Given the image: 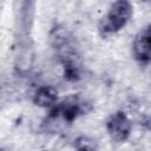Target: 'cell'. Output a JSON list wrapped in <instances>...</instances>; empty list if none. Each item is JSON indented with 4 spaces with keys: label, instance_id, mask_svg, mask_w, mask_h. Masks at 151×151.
<instances>
[{
    "label": "cell",
    "instance_id": "obj_1",
    "mask_svg": "<svg viewBox=\"0 0 151 151\" xmlns=\"http://www.w3.org/2000/svg\"><path fill=\"white\" fill-rule=\"evenodd\" d=\"M131 15V6L129 2L118 1L113 4L100 24L103 33H112L120 29Z\"/></svg>",
    "mask_w": 151,
    "mask_h": 151
},
{
    "label": "cell",
    "instance_id": "obj_2",
    "mask_svg": "<svg viewBox=\"0 0 151 151\" xmlns=\"http://www.w3.org/2000/svg\"><path fill=\"white\" fill-rule=\"evenodd\" d=\"M130 122L125 114L118 112L110 117L107 120V131L111 138L116 142H123L130 133Z\"/></svg>",
    "mask_w": 151,
    "mask_h": 151
},
{
    "label": "cell",
    "instance_id": "obj_3",
    "mask_svg": "<svg viewBox=\"0 0 151 151\" xmlns=\"http://www.w3.org/2000/svg\"><path fill=\"white\" fill-rule=\"evenodd\" d=\"M133 53L140 61H149L150 59V32L144 28L138 33L133 42Z\"/></svg>",
    "mask_w": 151,
    "mask_h": 151
},
{
    "label": "cell",
    "instance_id": "obj_4",
    "mask_svg": "<svg viewBox=\"0 0 151 151\" xmlns=\"http://www.w3.org/2000/svg\"><path fill=\"white\" fill-rule=\"evenodd\" d=\"M35 100L40 106H52L57 100V92L52 87H42L37 92Z\"/></svg>",
    "mask_w": 151,
    "mask_h": 151
},
{
    "label": "cell",
    "instance_id": "obj_5",
    "mask_svg": "<svg viewBox=\"0 0 151 151\" xmlns=\"http://www.w3.org/2000/svg\"><path fill=\"white\" fill-rule=\"evenodd\" d=\"M78 151H94V145L87 138H81L78 142Z\"/></svg>",
    "mask_w": 151,
    "mask_h": 151
}]
</instances>
